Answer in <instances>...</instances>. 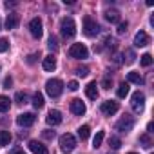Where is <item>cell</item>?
Returning <instances> with one entry per match:
<instances>
[{
  "label": "cell",
  "mask_w": 154,
  "mask_h": 154,
  "mask_svg": "<svg viewBox=\"0 0 154 154\" xmlns=\"http://www.w3.org/2000/svg\"><path fill=\"white\" fill-rule=\"evenodd\" d=\"M150 44V36L145 33V31H138L136 36H134V45L136 47H145Z\"/></svg>",
  "instance_id": "7c38bea8"
},
{
  "label": "cell",
  "mask_w": 154,
  "mask_h": 154,
  "mask_svg": "<svg viewBox=\"0 0 154 154\" xmlns=\"http://www.w3.org/2000/svg\"><path fill=\"white\" fill-rule=\"evenodd\" d=\"M109 145H111L114 150H118V149L122 147V141H120V138H118V136H111V140H109Z\"/></svg>",
  "instance_id": "83f0119b"
},
{
  "label": "cell",
  "mask_w": 154,
  "mask_h": 154,
  "mask_svg": "<svg viewBox=\"0 0 154 154\" xmlns=\"http://www.w3.org/2000/svg\"><path fill=\"white\" fill-rule=\"evenodd\" d=\"M42 67H44V71H54L56 69V58L53 54H47L42 62Z\"/></svg>",
  "instance_id": "9a60e30c"
},
{
  "label": "cell",
  "mask_w": 154,
  "mask_h": 154,
  "mask_svg": "<svg viewBox=\"0 0 154 154\" xmlns=\"http://www.w3.org/2000/svg\"><path fill=\"white\" fill-rule=\"evenodd\" d=\"M29 149H31V152H35V154H49L47 147L42 145V143L36 141V140H31V141H29Z\"/></svg>",
  "instance_id": "5bb4252c"
},
{
  "label": "cell",
  "mask_w": 154,
  "mask_h": 154,
  "mask_svg": "<svg viewBox=\"0 0 154 154\" xmlns=\"http://www.w3.org/2000/svg\"><path fill=\"white\" fill-rule=\"evenodd\" d=\"M60 33L63 38H72L76 35V24L72 18H62L60 22Z\"/></svg>",
  "instance_id": "7a4b0ae2"
},
{
  "label": "cell",
  "mask_w": 154,
  "mask_h": 154,
  "mask_svg": "<svg viewBox=\"0 0 154 154\" xmlns=\"http://www.w3.org/2000/svg\"><path fill=\"white\" fill-rule=\"evenodd\" d=\"M89 134H91L89 125H82V127L78 129V136H80V140H87V138H89Z\"/></svg>",
  "instance_id": "cb8c5ba5"
},
{
  "label": "cell",
  "mask_w": 154,
  "mask_h": 154,
  "mask_svg": "<svg viewBox=\"0 0 154 154\" xmlns=\"http://www.w3.org/2000/svg\"><path fill=\"white\" fill-rule=\"evenodd\" d=\"M131 105H132V111L134 112H143V109H145V94L141 93V91H136L134 94H132V102H131Z\"/></svg>",
  "instance_id": "8992f818"
},
{
  "label": "cell",
  "mask_w": 154,
  "mask_h": 154,
  "mask_svg": "<svg viewBox=\"0 0 154 154\" xmlns=\"http://www.w3.org/2000/svg\"><path fill=\"white\" fill-rule=\"evenodd\" d=\"M84 33L87 36H96L100 33V26L91 17H84Z\"/></svg>",
  "instance_id": "5b68a950"
},
{
  "label": "cell",
  "mask_w": 154,
  "mask_h": 154,
  "mask_svg": "<svg viewBox=\"0 0 154 154\" xmlns=\"http://www.w3.org/2000/svg\"><path fill=\"white\" fill-rule=\"evenodd\" d=\"M9 49V42L6 38H0V53H6Z\"/></svg>",
  "instance_id": "4dcf8cb0"
},
{
  "label": "cell",
  "mask_w": 154,
  "mask_h": 154,
  "mask_svg": "<svg viewBox=\"0 0 154 154\" xmlns=\"http://www.w3.org/2000/svg\"><path fill=\"white\" fill-rule=\"evenodd\" d=\"M105 89H111V85H112V80L109 78V76H107V78H103V84H102Z\"/></svg>",
  "instance_id": "d590c367"
},
{
  "label": "cell",
  "mask_w": 154,
  "mask_h": 154,
  "mask_svg": "<svg viewBox=\"0 0 154 154\" xmlns=\"http://www.w3.org/2000/svg\"><path fill=\"white\" fill-rule=\"evenodd\" d=\"M45 91H47V94H49L51 98H58V96L62 94V91H63L62 80H58V78L47 80V82H45Z\"/></svg>",
  "instance_id": "6da1fadb"
},
{
  "label": "cell",
  "mask_w": 154,
  "mask_h": 154,
  "mask_svg": "<svg viewBox=\"0 0 154 154\" xmlns=\"http://www.w3.org/2000/svg\"><path fill=\"white\" fill-rule=\"evenodd\" d=\"M47 47H49L53 53H56V51H58V40H56L54 36H51V38L47 40Z\"/></svg>",
  "instance_id": "484cf974"
},
{
  "label": "cell",
  "mask_w": 154,
  "mask_h": 154,
  "mask_svg": "<svg viewBox=\"0 0 154 154\" xmlns=\"http://www.w3.org/2000/svg\"><path fill=\"white\" fill-rule=\"evenodd\" d=\"M85 94L89 100H96L98 98V89H96V82H91L87 87H85Z\"/></svg>",
  "instance_id": "e0dca14e"
},
{
  "label": "cell",
  "mask_w": 154,
  "mask_h": 154,
  "mask_svg": "<svg viewBox=\"0 0 154 154\" xmlns=\"http://www.w3.org/2000/svg\"><path fill=\"white\" fill-rule=\"evenodd\" d=\"M127 27H129V24H127V22H122V24L118 26V35H123V33H127Z\"/></svg>",
  "instance_id": "d6a6232c"
},
{
  "label": "cell",
  "mask_w": 154,
  "mask_h": 154,
  "mask_svg": "<svg viewBox=\"0 0 154 154\" xmlns=\"http://www.w3.org/2000/svg\"><path fill=\"white\" fill-rule=\"evenodd\" d=\"M125 53H127V56H129V58H127V63H132V62H134V58H136V56H134V51L127 49Z\"/></svg>",
  "instance_id": "836d02e7"
},
{
  "label": "cell",
  "mask_w": 154,
  "mask_h": 154,
  "mask_svg": "<svg viewBox=\"0 0 154 154\" xmlns=\"http://www.w3.org/2000/svg\"><path fill=\"white\" fill-rule=\"evenodd\" d=\"M132 127H134V118L129 116V114H125L116 123V131H120V132H129V131H132Z\"/></svg>",
  "instance_id": "52a82bcc"
},
{
  "label": "cell",
  "mask_w": 154,
  "mask_h": 154,
  "mask_svg": "<svg viewBox=\"0 0 154 154\" xmlns=\"http://www.w3.org/2000/svg\"><path fill=\"white\" fill-rule=\"evenodd\" d=\"M129 154H136V152H129Z\"/></svg>",
  "instance_id": "ee69618b"
},
{
  "label": "cell",
  "mask_w": 154,
  "mask_h": 154,
  "mask_svg": "<svg viewBox=\"0 0 154 154\" xmlns=\"http://www.w3.org/2000/svg\"><path fill=\"white\" fill-rule=\"evenodd\" d=\"M13 154H26V152H22V150H15Z\"/></svg>",
  "instance_id": "7bdbcfd3"
},
{
  "label": "cell",
  "mask_w": 154,
  "mask_h": 154,
  "mask_svg": "<svg viewBox=\"0 0 154 154\" xmlns=\"http://www.w3.org/2000/svg\"><path fill=\"white\" fill-rule=\"evenodd\" d=\"M103 136H105V134H103V131H98V132H96V136H94V140H93V147H94V149H98V147L102 145Z\"/></svg>",
  "instance_id": "d4e9b609"
},
{
  "label": "cell",
  "mask_w": 154,
  "mask_h": 154,
  "mask_svg": "<svg viewBox=\"0 0 154 154\" xmlns=\"http://www.w3.org/2000/svg\"><path fill=\"white\" fill-rule=\"evenodd\" d=\"M74 147H76V138H74L71 132H65V134H62V136H60V149H62L65 154L72 152V150H74Z\"/></svg>",
  "instance_id": "3957f363"
},
{
  "label": "cell",
  "mask_w": 154,
  "mask_h": 154,
  "mask_svg": "<svg viewBox=\"0 0 154 154\" xmlns=\"http://www.w3.org/2000/svg\"><path fill=\"white\" fill-rule=\"evenodd\" d=\"M35 120H36V116H35L33 112H24V114H20V116L17 118V123H18L20 127H31V125L35 123Z\"/></svg>",
  "instance_id": "30bf717a"
},
{
  "label": "cell",
  "mask_w": 154,
  "mask_h": 154,
  "mask_svg": "<svg viewBox=\"0 0 154 154\" xmlns=\"http://www.w3.org/2000/svg\"><path fill=\"white\" fill-rule=\"evenodd\" d=\"M42 134H44L45 140H53V138H54V131H44Z\"/></svg>",
  "instance_id": "e575fe53"
},
{
  "label": "cell",
  "mask_w": 154,
  "mask_h": 154,
  "mask_svg": "<svg viewBox=\"0 0 154 154\" xmlns=\"http://www.w3.org/2000/svg\"><path fill=\"white\" fill-rule=\"evenodd\" d=\"M140 62H141V65H143V67H149V65H152V54H149V53H147V54H143Z\"/></svg>",
  "instance_id": "f1b7e54d"
},
{
  "label": "cell",
  "mask_w": 154,
  "mask_h": 154,
  "mask_svg": "<svg viewBox=\"0 0 154 154\" xmlns=\"http://www.w3.org/2000/svg\"><path fill=\"white\" fill-rule=\"evenodd\" d=\"M33 107L35 109H42L44 107V94L42 93H35L33 94Z\"/></svg>",
  "instance_id": "44dd1931"
},
{
  "label": "cell",
  "mask_w": 154,
  "mask_h": 154,
  "mask_svg": "<svg viewBox=\"0 0 154 154\" xmlns=\"http://www.w3.org/2000/svg\"><path fill=\"white\" fill-rule=\"evenodd\" d=\"M127 94H129V84L123 82V84H120V87H118V98H125Z\"/></svg>",
  "instance_id": "603a6c76"
},
{
  "label": "cell",
  "mask_w": 154,
  "mask_h": 154,
  "mask_svg": "<svg viewBox=\"0 0 154 154\" xmlns=\"http://www.w3.org/2000/svg\"><path fill=\"white\" fill-rule=\"evenodd\" d=\"M18 22H20V17L17 13H9L6 18V29H15L18 26Z\"/></svg>",
  "instance_id": "2e32d148"
},
{
  "label": "cell",
  "mask_w": 154,
  "mask_h": 154,
  "mask_svg": "<svg viewBox=\"0 0 154 154\" xmlns=\"http://www.w3.org/2000/svg\"><path fill=\"white\" fill-rule=\"evenodd\" d=\"M45 122L49 123V125H60L62 123V112L60 111H56V109H51L49 112H47V116H45Z\"/></svg>",
  "instance_id": "8fae6325"
},
{
  "label": "cell",
  "mask_w": 154,
  "mask_h": 154,
  "mask_svg": "<svg viewBox=\"0 0 154 154\" xmlns=\"http://www.w3.org/2000/svg\"><path fill=\"white\" fill-rule=\"evenodd\" d=\"M114 63H122V54H114Z\"/></svg>",
  "instance_id": "ab89813d"
},
{
  "label": "cell",
  "mask_w": 154,
  "mask_h": 154,
  "mask_svg": "<svg viewBox=\"0 0 154 154\" xmlns=\"http://www.w3.org/2000/svg\"><path fill=\"white\" fill-rule=\"evenodd\" d=\"M105 18H107V22H111V24H118V22H120V13H118L116 9H109V11H105Z\"/></svg>",
  "instance_id": "d6986e66"
},
{
  "label": "cell",
  "mask_w": 154,
  "mask_h": 154,
  "mask_svg": "<svg viewBox=\"0 0 154 154\" xmlns=\"http://www.w3.org/2000/svg\"><path fill=\"white\" fill-rule=\"evenodd\" d=\"M15 100H17L18 103H27V94H26V93H22V91H18V93H17V96H15Z\"/></svg>",
  "instance_id": "f546056e"
},
{
  "label": "cell",
  "mask_w": 154,
  "mask_h": 154,
  "mask_svg": "<svg viewBox=\"0 0 154 154\" xmlns=\"http://www.w3.org/2000/svg\"><path fill=\"white\" fill-rule=\"evenodd\" d=\"M118 109H120V105H118V102H114V100H107V102H103V103H102V112H103V114H107V116L116 114V112H118Z\"/></svg>",
  "instance_id": "9c48e42d"
},
{
  "label": "cell",
  "mask_w": 154,
  "mask_h": 154,
  "mask_svg": "<svg viewBox=\"0 0 154 154\" xmlns=\"http://www.w3.org/2000/svg\"><path fill=\"white\" fill-rule=\"evenodd\" d=\"M42 27H44V26H42V20H40L38 17L29 22V31H31V35H33L35 38H40V36H42V33H44Z\"/></svg>",
  "instance_id": "ba28073f"
},
{
  "label": "cell",
  "mask_w": 154,
  "mask_h": 154,
  "mask_svg": "<svg viewBox=\"0 0 154 154\" xmlns=\"http://www.w3.org/2000/svg\"><path fill=\"white\" fill-rule=\"evenodd\" d=\"M152 129H154V125H152V123H149V125H147V131H149V132H152Z\"/></svg>",
  "instance_id": "b9f144b4"
},
{
  "label": "cell",
  "mask_w": 154,
  "mask_h": 154,
  "mask_svg": "<svg viewBox=\"0 0 154 154\" xmlns=\"http://www.w3.org/2000/svg\"><path fill=\"white\" fill-rule=\"evenodd\" d=\"M69 89H71V91H78V82H76V80H71V82H69Z\"/></svg>",
  "instance_id": "8d00e7d4"
},
{
  "label": "cell",
  "mask_w": 154,
  "mask_h": 154,
  "mask_svg": "<svg viewBox=\"0 0 154 154\" xmlns=\"http://www.w3.org/2000/svg\"><path fill=\"white\" fill-rule=\"evenodd\" d=\"M13 6H17V4H15V2H6V8H8V9L13 8Z\"/></svg>",
  "instance_id": "60d3db41"
},
{
  "label": "cell",
  "mask_w": 154,
  "mask_h": 154,
  "mask_svg": "<svg viewBox=\"0 0 154 154\" xmlns=\"http://www.w3.org/2000/svg\"><path fill=\"white\" fill-rule=\"evenodd\" d=\"M127 80H129L131 84L143 85V78H141V74H140V72H136V71H131V72L127 74Z\"/></svg>",
  "instance_id": "ac0fdd59"
},
{
  "label": "cell",
  "mask_w": 154,
  "mask_h": 154,
  "mask_svg": "<svg viewBox=\"0 0 154 154\" xmlns=\"http://www.w3.org/2000/svg\"><path fill=\"white\" fill-rule=\"evenodd\" d=\"M76 74L84 78V76H87V74H89V69H87V67H78V69H76Z\"/></svg>",
  "instance_id": "1f68e13d"
},
{
  "label": "cell",
  "mask_w": 154,
  "mask_h": 154,
  "mask_svg": "<svg viewBox=\"0 0 154 154\" xmlns=\"http://www.w3.org/2000/svg\"><path fill=\"white\" fill-rule=\"evenodd\" d=\"M140 141L143 143V147H145V149L152 147V140H150V136H149V134H141V136H140Z\"/></svg>",
  "instance_id": "4316f807"
},
{
  "label": "cell",
  "mask_w": 154,
  "mask_h": 154,
  "mask_svg": "<svg viewBox=\"0 0 154 154\" xmlns=\"http://www.w3.org/2000/svg\"><path fill=\"white\" fill-rule=\"evenodd\" d=\"M69 56L76 58V60H84V58L89 56V51H87V47L84 44H72L69 47Z\"/></svg>",
  "instance_id": "277c9868"
},
{
  "label": "cell",
  "mask_w": 154,
  "mask_h": 154,
  "mask_svg": "<svg viewBox=\"0 0 154 154\" xmlns=\"http://www.w3.org/2000/svg\"><path fill=\"white\" fill-rule=\"evenodd\" d=\"M11 107V102L8 96H0V112H8Z\"/></svg>",
  "instance_id": "7402d4cb"
},
{
  "label": "cell",
  "mask_w": 154,
  "mask_h": 154,
  "mask_svg": "<svg viewBox=\"0 0 154 154\" xmlns=\"http://www.w3.org/2000/svg\"><path fill=\"white\" fill-rule=\"evenodd\" d=\"M36 58H38V54H29V56H27V63H35Z\"/></svg>",
  "instance_id": "f35d334b"
},
{
  "label": "cell",
  "mask_w": 154,
  "mask_h": 154,
  "mask_svg": "<svg viewBox=\"0 0 154 154\" xmlns=\"http://www.w3.org/2000/svg\"><path fill=\"white\" fill-rule=\"evenodd\" d=\"M85 103L82 102V100H72L71 102V112L72 114H76V116H82V114H85Z\"/></svg>",
  "instance_id": "4fadbf2b"
},
{
  "label": "cell",
  "mask_w": 154,
  "mask_h": 154,
  "mask_svg": "<svg viewBox=\"0 0 154 154\" xmlns=\"http://www.w3.org/2000/svg\"><path fill=\"white\" fill-rule=\"evenodd\" d=\"M11 143V132L9 131H0V147H8Z\"/></svg>",
  "instance_id": "ffe728a7"
},
{
  "label": "cell",
  "mask_w": 154,
  "mask_h": 154,
  "mask_svg": "<svg viewBox=\"0 0 154 154\" xmlns=\"http://www.w3.org/2000/svg\"><path fill=\"white\" fill-rule=\"evenodd\" d=\"M11 85H13V80H11V78H9V76H8V78H6V80H4V87H6V89H9V87H11Z\"/></svg>",
  "instance_id": "74e56055"
}]
</instances>
